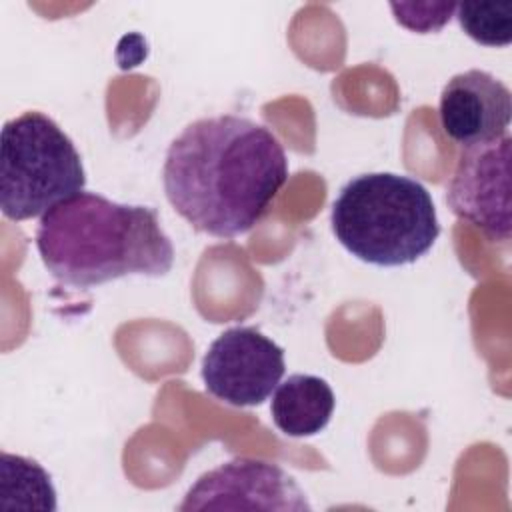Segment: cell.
<instances>
[{"label": "cell", "instance_id": "obj_4", "mask_svg": "<svg viewBox=\"0 0 512 512\" xmlns=\"http://www.w3.org/2000/svg\"><path fill=\"white\" fill-rule=\"evenodd\" d=\"M86 172L70 136L46 114L30 110L0 132V208L8 220L44 216L84 192Z\"/></svg>", "mask_w": 512, "mask_h": 512}, {"label": "cell", "instance_id": "obj_5", "mask_svg": "<svg viewBox=\"0 0 512 512\" xmlns=\"http://www.w3.org/2000/svg\"><path fill=\"white\" fill-rule=\"evenodd\" d=\"M284 372V350L252 326L224 330L202 358L206 392L236 408L260 406Z\"/></svg>", "mask_w": 512, "mask_h": 512}, {"label": "cell", "instance_id": "obj_6", "mask_svg": "<svg viewBox=\"0 0 512 512\" xmlns=\"http://www.w3.org/2000/svg\"><path fill=\"white\" fill-rule=\"evenodd\" d=\"M510 134L466 148L448 184L450 210L492 242L510 240Z\"/></svg>", "mask_w": 512, "mask_h": 512}, {"label": "cell", "instance_id": "obj_8", "mask_svg": "<svg viewBox=\"0 0 512 512\" xmlns=\"http://www.w3.org/2000/svg\"><path fill=\"white\" fill-rule=\"evenodd\" d=\"M438 112L444 134L470 148L506 134L512 118V94L496 76L474 68L446 82Z\"/></svg>", "mask_w": 512, "mask_h": 512}, {"label": "cell", "instance_id": "obj_3", "mask_svg": "<svg viewBox=\"0 0 512 512\" xmlns=\"http://www.w3.org/2000/svg\"><path fill=\"white\" fill-rule=\"evenodd\" d=\"M330 224L352 256L374 266L412 264L440 236L436 206L426 186L394 172L348 180L332 202Z\"/></svg>", "mask_w": 512, "mask_h": 512}, {"label": "cell", "instance_id": "obj_7", "mask_svg": "<svg viewBox=\"0 0 512 512\" xmlns=\"http://www.w3.org/2000/svg\"><path fill=\"white\" fill-rule=\"evenodd\" d=\"M180 510H312L296 480L280 466L234 458L202 474L186 492Z\"/></svg>", "mask_w": 512, "mask_h": 512}, {"label": "cell", "instance_id": "obj_1", "mask_svg": "<svg viewBox=\"0 0 512 512\" xmlns=\"http://www.w3.org/2000/svg\"><path fill=\"white\" fill-rule=\"evenodd\" d=\"M288 172L272 130L220 114L194 120L170 142L162 184L170 206L196 232L228 240L262 220Z\"/></svg>", "mask_w": 512, "mask_h": 512}, {"label": "cell", "instance_id": "obj_10", "mask_svg": "<svg viewBox=\"0 0 512 512\" xmlns=\"http://www.w3.org/2000/svg\"><path fill=\"white\" fill-rule=\"evenodd\" d=\"M454 16L478 44L498 48L512 42V2H462Z\"/></svg>", "mask_w": 512, "mask_h": 512}, {"label": "cell", "instance_id": "obj_11", "mask_svg": "<svg viewBox=\"0 0 512 512\" xmlns=\"http://www.w3.org/2000/svg\"><path fill=\"white\" fill-rule=\"evenodd\" d=\"M390 8L402 26L420 34L440 30L456 12V4L450 2H428V8L426 4H422V8L420 4H390Z\"/></svg>", "mask_w": 512, "mask_h": 512}, {"label": "cell", "instance_id": "obj_9", "mask_svg": "<svg viewBox=\"0 0 512 512\" xmlns=\"http://www.w3.org/2000/svg\"><path fill=\"white\" fill-rule=\"evenodd\" d=\"M334 406V392L324 378L292 374L276 386L270 414L280 432L292 438H306L328 426Z\"/></svg>", "mask_w": 512, "mask_h": 512}, {"label": "cell", "instance_id": "obj_2", "mask_svg": "<svg viewBox=\"0 0 512 512\" xmlns=\"http://www.w3.org/2000/svg\"><path fill=\"white\" fill-rule=\"evenodd\" d=\"M36 248L48 272L74 288L122 276H164L174 246L150 206L120 204L80 192L48 210L36 228Z\"/></svg>", "mask_w": 512, "mask_h": 512}]
</instances>
